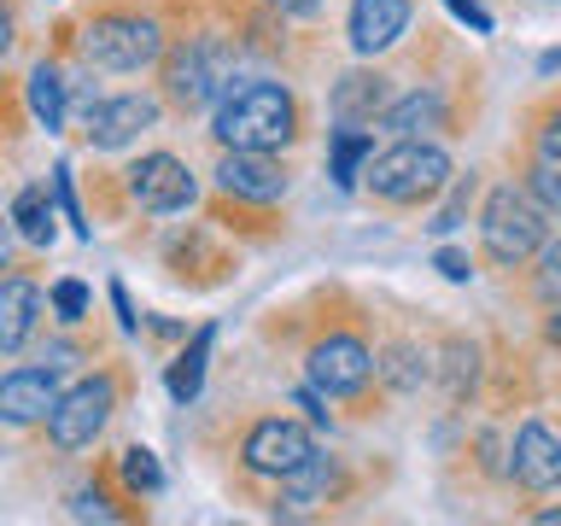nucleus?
I'll return each instance as SVG.
<instances>
[{
    "label": "nucleus",
    "instance_id": "nucleus-17",
    "mask_svg": "<svg viewBox=\"0 0 561 526\" xmlns=\"http://www.w3.org/2000/svg\"><path fill=\"white\" fill-rule=\"evenodd\" d=\"M333 491H340V468H333V456L316 450L305 468H293L287 480H280V508H316V503H328Z\"/></svg>",
    "mask_w": 561,
    "mask_h": 526
},
{
    "label": "nucleus",
    "instance_id": "nucleus-31",
    "mask_svg": "<svg viewBox=\"0 0 561 526\" xmlns=\"http://www.w3.org/2000/svg\"><path fill=\"white\" fill-rule=\"evenodd\" d=\"M445 7H450V12H456V18H462V24H473V30H480V35H485V30H491V18H485V12H480V7H473V0H445Z\"/></svg>",
    "mask_w": 561,
    "mask_h": 526
},
{
    "label": "nucleus",
    "instance_id": "nucleus-10",
    "mask_svg": "<svg viewBox=\"0 0 561 526\" xmlns=\"http://www.w3.org/2000/svg\"><path fill=\"white\" fill-rule=\"evenodd\" d=\"M158 123V100L152 94H105L82 112V129H88V147L100 152H117L129 147V140H140Z\"/></svg>",
    "mask_w": 561,
    "mask_h": 526
},
{
    "label": "nucleus",
    "instance_id": "nucleus-13",
    "mask_svg": "<svg viewBox=\"0 0 561 526\" xmlns=\"http://www.w3.org/2000/svg\"><path fill=\"white\" fill-rule=\"evenodd\" d=\"M53 398H59V375L53 368H12V375H0V421L7 427L47 421Z\"/></svg>",
    "mask_w": 561,
    "mask_h": 526
},
{
    "label": "nucleus",
    "instance_id": "nucleus-22",
    "mask_svg": "<svg viewBox=\"0 0 561 526\" xmlns=\"http://www.w3.org/2000/svg\"><path fill=\"white\" fill-rule=\"evenodd\" d=\"M438 112H445V105H438V94H410V100L386 105V112H380V123H386V129H392V135L403 140V135H421V129H433V123H438Z\"/></svg>",
    "mask_w": 561,
    "mask_h": 526
},
{
    "label": "nucleus",
    "instance_id": "nucleus-33",
    "mask_svg": "<svg viewBox=\"0 0 561 526\" xmlns=\"http://www.w3.org/2000/svg\"><path fill=\"white\" fill-rule=\"evenodd\" d=\"M270 7H275V12H293V18H310L322 0H270Z\"/></svg>",
    "mask_w": 561,
    "mask_h": 526
},
{
    "label": "nucleus",
    "instance_id": "nucleus-36",
    "mask_svg": "<svg viewBox=\"0 0 561 526\" xmlns=\"http://www.w3.org/2000/svg\"><path fill=\"white\" fill-rule=\"evenodd\" d=\"M543 333H550V345H561V305H556V316L543 322Z\"/></svg>",
    "mask_w": 561,
    "mask_h": 526
},
{
    "label": "nucleus",
    "instance_id": "nucleus-1",
    "mask_svg": "<svg viewBox=\"0 0 561 526\" xmlns=\"http://www.w3.org/2000/svg\"><path fill=\"white\" fill-rule=\"evenodd\" d=\"M217 147H245V152H275L298 135V100L280 82H228V94L217 100L210 117Z\"/></svg>",
    "mask_w": 561,
    "mask_h": 526
},
{
    "label": "nucleus",
    "instance_id": "nucleus-5",
    "mask_svg": "<svg viewBox=\"0 0 561 526\" xmlns=\"http://www.w3.org/2000/svg\"><path fill=\"white\" fill-rule=\"evenodd\" d=\"M480 240H485V258L491 263H526V258H538V245H543V205L533 199V193H520V187H497L485 199L480 210Z\"/></svg>",
    "mask_w": 561,
    "mask_h": 526
},
{
    "label": "nucleus",
    "instance_id": "nucleus-6",
    "mask_svg": "<svg viewBox=\"0 0 561 526\" xmlns=\"http://www.w3.org/2000/svg\"><path fill=\"white\" fill-rule=\"evenodd\" d=\"M117 410V375H88L70 392L53 398L47 410V445L53 450H82L105 433V421Z\"/></svg>",
    "mask_w": 561,
    "mask_h": 526
},
{
    "label": "nucleus",
    "instance_id": "nucleus-34",
    "mask_svg": "<svg viewBox=\"0 0 561 526\" xmlns=\"http://www.w3.org/2000/svg\"><path fill=\"white\" fill-rule=\"evenodd\" d=\"M112 305H117V316H123V328H135V310H129V293H123V287H112Z\"/></svg>",
    "mask_w": 561,
    "mask_h": 526
},
{
    "label": "nucleus",
    "instance_id": "nucleus-27",
    "mask_svg": "<svg viewBox=\"0 0 561 526\" xmlns=\"http://www.w3.org/2000/svg\"><path fill=\"white\" fill-rule=\"evenodd\" d=\"M53 199H59V210H65V222L77 228V235H88V222H82V210H77V193H70V170H65V164L53 170Z\"/></svg>",
    "mask_w": 561,
    "mask_h": 526
},
{
    "label": "nucleus",
    "instance_id": "nucleus-15",
    "mask_svg": "<svg viewBox=\"0 0 561 526\" xmlns=\"http://www.w3.org/2000/svg\"><path fill=\"white\" fill-rule=\"evenodd\" d=\"M35 322H42V293H35V281L24 275H7L0 281V351H24Z\"/></svg>",
    "mask_w": 561,
    "mask_h": 526
},
{
    "label": "nucleus",
    "instance_id": "nucleus-7",
    "mask_svg": "<svg viewBox=\"0 0 561 526\" xmlns=\"http://www.w3.org/2000/svg\"><path fill=\"white\" fill-rule=\"evenodd\" d=\"M123 175H129V199H135L140 210H152V217L187 210V205H193V193H199L193 170H187L175 152H147L140 164H129Z\"/></svg>",
    "mask_w": 561,
    "mask_h": 526
},
{
    "label": "nucleus",
    "instance_id": "nucleus-25",
    "mask_svg": "<svg viewBox=\"0 0 561 526\" xmlns=\"http://www.w3.org/2000/svg\"><path fill=\"white\" fill-rule=\"evenodd\" d=\"M53 310H59L65 328H77L88 316V287H82V281H53Z\"/></svg>",
    "mask_w": 561,
    "mask_h": 526
},
{
    "label": "nucleus",
    "instance_id": "nucleus-37",
    "mask_svg": "<svg viewBox=\"0 0 561 526\" xmlns=\"http://www.w3.org/2000/svg\"><path fill=\"white\" fill-rule=\"evenodd\" d=\"M538 70H543V77H550V70H561V47H556V53H543V59H538Z\"/></svg>",
    "mask_w": 561,
    "mask_h": 526
},
{
    "label": "nucleus",
    "instance_id": "nucleus-26",
    "mask_svg": "<svg viewBox=\"0 0 561 526\" xmlns=\"http://www.w3.org/2000/svg\"><path fill=\"white\" fill-rule=\"evenodd\" d=\"M538 293L543 298H561V240H550V245H538Z\"/></svg>",
    "mask_w": 561,
    "mask_h": 526
},
{
    "label": "nucleus",
    "instance_id": "nucleus-16",
    "mask_svg": "<svg viewBox=\"0 0 561 526\" xmlns=\"http://www.w3.org/2000/svg\"><path fill=\"white\" fill-rule=\"evenodd\" d=\"M386 100H392V88H386L380 70H345L333 82V117L340 123H375L386 112Z\"/></svg>",
    "mask_w": 561,
    "mask_h": 526
},
{
    "label": "nucleus",
    "instance_id": "nucleus-21",
    "mask_svg": "<svg viewBox=\"0 0 561 526\" xmlns=\"http://www.w3.org/2000/svg\"><path fill=\"white\" fill-rule=\"evenodd\" d=\"M7 222L24 235L30 245H53V205H47V187H24L7 210Z\"/></svg>",
    "mask_w": 561,
    "mask_h": 526
},
{
    "label": "nucleus",
    "instance_id": "nucleus-8",
    "mask_svg": "<svg viewBox=\"0 0 561 526\" xmlns=\"http://www.w3.org/2000/svg\"><path fill=\"white\" fill-rule=\"evenodd\" d=\"M310 456H316V438L298 427V421H280V415L257 421V427L245 433V445H240V462L252 473H263V480H287L293 468L310 462Z\"/></svg>",
    "mask_w": 561,
    "mask_h": 526
},
{
    "label": "nucleus",
    "instance_id": "nucleus-28",
    "mask_svg": "<svg viewBox=\"0 0 561 526\" xmlns=\"http://www.w3.org/2000/svg\"><path fill=\"white\" fill-rule=\"evenodd\" d=\"M468 193H473V175H468V182H462V187H456V199H450L445 210H438V217H433V222H427V228H433V235H450V228H456V222H462V217H468Z\"/></svg>",
    "mask_w": 561,
    "mask_h": 526
},
{
    "label": "nucleus",
    "instance_id": "nucleus-14",
    "mask_svg": "<svg viewBox=\"0 0 561 526\" xmlns=\"http://www.w3.org/2000/svg\"><path fill=\"white\" fill-rule=\"evenodd\" d=\"M410 30V0H351V47L375 59Z\"/></svg>",
    "mask_w": 561,
    "mask_h": 526
},
{
    "label": "nucleus",
    "instance_id": "nucleus-38",
    "mask_svg": "<svg viewBox=\"0 0 561 526\" xmlns=\"http://www.w3.org/2000/svg\"><path fill=\"white\" fill-rule=\"evenodd\" d=\"M538 526H561V508H538Z\"/></svg>",
    "mask_w": 561,
    "mask_h": 526
},
{
    "label": "nucleus",
    "instance_id": "nucleus-11",
    "mask_svg": "<svg viewBox=\"0 0 561 526\" xmlns=\"http://www.w3.org/2000/svg\"><path fill=\"white\" fill-rule=\"evenodd\" d=\"M217 187L234 193V199H252V205H270L287 193V164L275 152H245V147H222L217 158Z\"/></svg>",
    "mask_w": 561,
    "mask_h": 526
},
{
    "label": "nucleus",
    "instance_id": "nucleus-19",
    "mask_svg": "<svg viewBox=\"0 0 561 526\" xmlns=\"http://www.w3.org/2000/svg\"><path fill=\"white\" fill-rule=\"evenodd\" d=\"M368 152H375V135L357 129V123H340V129H333V182H340V187H357Z\"/></svg>",
    "mask_w": 561,
    "mask_h": 526
},
{
    "label": "nucleus",
    "instance_id": "nucleus-35",
    "mask_svg": "<svg viewBox=\"0 0 561 526\" xmlns=\"http://www.w3.org/2000/svg\"><path fill=\"white\" fill-rule=\"evenodd\" d=\"M7 47H12V12L0 7V53H7Z\"/></svg>",
    "mask_w": 561,
    "mask_h": 526
},
{
    "label": "nucleus",
    "instance_id": "nucleus-2",
    "mask_svg": "<svg viewBox=\"0 0 561 526\" xmlns=\"http://www.w3.org/2000/svg\"><path fill=\"white\" fill-rule=\"evenodd\" d=\"M363 187L375 193V199H386V205H427V199H438V193L450 187V158H445V147H433V140L403 135L398 147L368 152Z\"/></svg>",
    "mask_w": 561,
    "mask_h": 526
},
{
    "label": "nucleus",
    "instance_id": "nucleus-9",
    "mask_svg": "<svg viewBox=\"0 0 561 526\" xmlns=\"http://www.w3.org/2000/svg\"><path fill=\"white\" fill-rule=\"evenodd\" d=\"M368 375H375V351H368L357 333H328V340H316L310 351V386L328 398H351L363 392Z\"/></svg>",
    "mask_w": 561,
    "mask_h": 526
},
{
    "label": "nucleus",
    "instance_id": "nucleus-3",
    "mask_svg": "<svg viewBox=\"0 0 561 526\" xmlns=\"http://www.w3.org/2000/svg\"><path fill=\"white\" fill-rule=\"evenodd\" d=\"M228 70H234V47L217 35H187L164 53V94L175 112H205L228 94Z\"/></svg>",
    "mask_w": 561,
    "mask_h": 526
},
{
    "label": "nucleus",
    "instance_id": "nucleus-32",
    "mask_svg": "<svg viewBox=\"0 0 561 526\" xmlns=\"http://www.w3.org/2000/svg\"><path fill=\"white\" fill-rule=\"evenodd\" d=\"M298 410H305L316 427H328V410H322V398H316V392H298Z\"/></svg>",
    "mask_w": 561,
    "mask_h": 526
},
{
    "label": "nucleus",
    "instance_id": "nucleus-18",
    "mask_svg": "<svg viewBox=\"0 0 561 526\" xmlns=\"http://www.w3.org/2000/svg\"><path fill=\"white\" fill-rule=\"evenodd\" d=\"M205 363H210V328L193 333V345L170 363L164 386H170V398H175V403H193V398H199V386H205Z\"/></svg>",
    "mask_w": 561,
    "mask_h": 526
},
{
    "label": "nucleus",
    "instance_id": "nucleus-23",
    "mask_svg": "<svg viewBox=\"0 0 561 526\" xmlns=\"http://www.w3.org/2000/svg\"><path fill=\"white\" fill-rule=\"evenodd\" d=\"M123 485L135 491V498H152V491H164V468H158V456L147 445H129L123 450Z\"/></svg>",
    "mask_w": 561,
    "mask_h": 526
},
{
    "label": "nucleus",
    "instance_id": "nucleus-29",
    "mask_svg": "<svg viewBox=\"0 0 561 526\" xmlns=\"http://www.w3.org/2000/svg\"><path fill=\"white\" fill-rule=\"evenodd\" d=\"M433 263H438V275H445V281H468V275H473V263H468L462 252H438Z\"/></svg>",
    "mask_w": 561,
    "mask_h": 526
},
{
    "label": "nucleus",
    "instance_id": "nucleus-12",
    "mask_svg": "<svg viewBox=\"0 0 561 526\" xmlns=\"http://www.w3.org/2000/svg\"><path fill=\"white\" fill-rule=\"evenodd\" d=\"M508 473L526 491H556L561 485V438L543 421H526L515 433V450H508Z\"/></svg>",
    "mask_w": 561,
    "mask_h": 526
},
{
    "label": "nucleus",
    "instance_id": "nucleus-4",
    "mask_svg": "<svg viewBox=\"0 0 561 526\" xmlns=\"http://www.w3.org/2000/svg\"><path fill=\"white\" fill-rule=\"evenodd\" d=\"M82 59L94 70H147L164 59V30L140 12H100L82 30Z\"/></svg>",
    "mask_w": 561,
    "mask_h": 526
},
{
    "label": "nucleus",
    "instance_id": "nucleus-24",
    "mask_svg": "<svg viewBox=\"0 0 561 526\" xmlns=\"http://www.w3.org/2000/svg\"><path fill=\"white\" fill-rule=\"evenodd\" d=\"M526 187H533V199L543 205V217H561V158L556 152H533Z\"/></svg>",
    "mask_w": 561,
    "mask_h": 526
},
{
    "label": "nucleus",
    "instance_id": "nucleus-39",
    "mask_svg": "<svg viewBox=\"0 0 561 526\" xmlns=\"http://www.w3.org/2000/svg\"><path fill=\"white\" fill-rule=\"evenodd\" d=\"M7 245H12V235H7V217H0V263H7Z\"/></svg>",
    "mask_w": 561,
    "mask_h": 526
},
{
    "label": "nucleus",
    "instance_id": "nucleus-20",
    "mask_svg": "<svg viewBox=\"0 0 561 526\" xmlns=\"http://www.w3.org/2000/svg\"><path fill=\"white\" fill-rule=\"evenodd\" d=\"M30 112L35 123L53 135V129H65V77L53 65H35L30 70Z\"/></svg>",
    "mask_w": 561,
    "mask_h": 526
},
{
    "label": "nucleus",
    "instance_id": "nucleus-30",
    "mask_svg": "<svg viewBox=\"0 0 561 526\" xmlns=\"http://www.w3.org/2000/svg\"><path fill=\"white\" fill-rule=\"evenodd\" d=\"M538 152H556V158H561V112L543 117V129H538Z\"/></svg>",
    "mask_w": 561,
    "mask_h": 526
}]
</instances>
